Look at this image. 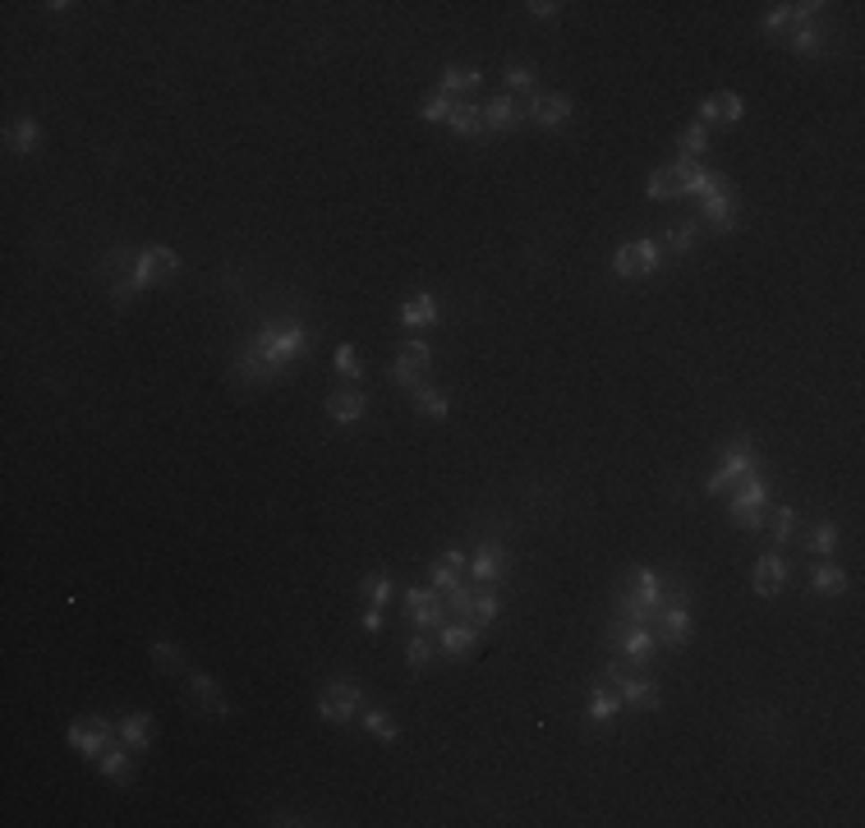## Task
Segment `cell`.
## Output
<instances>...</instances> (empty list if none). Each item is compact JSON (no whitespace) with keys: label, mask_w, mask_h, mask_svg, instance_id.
Here are the masks:
<instances>
[{"label":"cell","mask_w":865,"mask_h":828,"mask_svg":"<svg viewBox=\"0 0 865 828\" xmlns=\"http://www.w3.org/2000/svg\"><path fill=\"white\" fill-rule=\"evenodd\" d=\"M175 272H180L175 249H166V244H152V249H143V253H139V263H134V285L143 291V285H152V281H166V276H175Z\"/></svg>","instance_id":"obj_8"},{"label":"cell","mask_w":865,"mask_h":828,"mask_svg":"<svg viewBox=\"0 0 865 828\" xmlns=\"http://www.w3.org/2000/svg\"><path fill=\"white\" fill-rule=\"evenodd\" d=\"M686 194H695V199L704 203V199H714V194H727V180H723V175H714V171L691 166V184H686Z\"/></svg>","instance_id":"obj_26"},{"label":"cell","mask_w":865,"mask_h":828,"mask_svg":"<svg viewBox=\"0 0 865 828\" xmlns=\"http://www.w3.org/2000/svg\"><path fill=\"white\" fill-rule=\"evenodd\" d=\"M617 709H622V695L603 681V686L594 690V699H589V718H613Z\"/></svg>","instance_id":"obj_35"},{"label":"cell","mask_w":865,"mask_h":828,"mask_svg":"<svg viewBox=\"0 0 865 828\" xmlns=\"http://www.w3.org/2000/svg\"><path fill=\"white\" fill-rule=\"evenodd\" d=\"M686 635H691V613H686V603H663V613L654 617V640L667 645V649H677Z\"/></svg>","instance_id":"obj_10"},{"label":"cell","mask_w":865,"mask_h":828,"mask_svg":"<svg viewBox=\"0 0 865 828\" xmlns=\"http://www.w3.org/2000/svg\"><path fill=\"white\" fill-rule=\"evenodd\" d=\"M787 46H792L796 55H815V51H819V33H815V28H796V33L787 38Z\"/></svg>","instance_id":"obj_41"},{"label":"cell","mask_w":865,"mask_h":828,"mask_svg":"<svg viewBox=\"0 0 865 828\" xmlns=\"http://www.w3.org/2000/svg\"><path fill=\"white\" fill-rule=\"evenodd\" d=\"M437 317V300L433 295H414V300H405V308H401V323L405 327H424V323H433Z\"/></svg>","instance_id":"obj_27"},{"label":"cell","mask_w":865,"mask_h":828,"mask_svg":"<svg viewBox=\"0 0 865 828\" xmlns=\"http://www.w3.org/2000/svg\"><path fill=\"white\" fill-rule=\"evenodd\" d=\"M530 120L543 124V130H557V124L571 120V97H562V92H539L530 102Z\"/></svg>","instance_id":"obj_13"},{"label":"cell","mask_w":865,"mask_h":828,"mask_svg":"<svg viewBox=\"0 0 865 828\" xmlns=\"http://www.w3.org/2000/svg\"><path fill=\"white\" fill-rule=\"evenodd\" d=\"M304 345H309V341H304V327L291 323V317H281V323H267L259 336H253V350H259V355L272 364V373H276L281 364H291Z\"/></svg>","instance_id":"obj_1"},{"label":"cell","mask_w":865,"mask_h":828,"mask_svg":"<svg viewBox=\"0 0 865 828\" xmlns=\"http://www.w3.org/2000/svg\"><path fill=\"white\" fill-rule=\"evenodd\" d=\"M428 364H433V350H428L424 341H405V350L392 359V368H387V373H392L396 382H405V387H414V382H420V373H424Z\"/></svg>","instance_id":"obj_11"},{"label":"cell","mask_w":865,"mask_h":828,"mask_svg":"<svg viewBox=\"0 0 865 828\" xmlns=\"http://www.w3.org/2000/svg\"><path fill=\"white\" fill-rule=\"evenodd\" d=\"M506 88H511V92H530V88H534V70H530V65H511V70H506Z\"/></svg>","instance_id":"obj_45"},{"label":"cell","mask_w":865,"mask_h":828,"mask_svg":"<svg viewBox=\"0 0 865 828\" xmlns=\"http://www.w3.org/2000/svg\"><path fill=\"white\" fill-rule=\"evenodd\" d=\"M442 649L452 654V658L474 654V626H446V630H442Z\"/></svg>","instance_id":"obj_29"},{"label":"cell","mask_w":865,"mask_h":828,"mask_svg":"<svg viewBox=\"0 0 865 828\" xmlns=\"http://www.w3.org/2000/svg\"><path fill=\"white\" fill-rule=\"evenodd\" d=\"M364 727L373 731V737H382V741H396V722L387 714H377V709H364Z\"/></svg>","instance_id":"obj_40"},{"label":"cell","mask_w":865,"mask_h":828,"mask_svg":"<svg viewBox=\"0 0 865 828\" xmlns=\"http://www.w3.org/2000/svg\"><path fill=\"white\" fill-rule=\"evenodd\" d=\"M446 608L461 613L470 626H488V621L497 617V594H493L488 585H479V589L456 585V589H452V603H446Z\"/></svg>","instance_id":"obj_3"},{"label":"cell","mask_w":865,"mask_h":828,"mask_svg":"<svg viewBox=\"0 0 865 828\" xmlns=\"http://www.w3.org/2000/svg\"><path fill=\"white\" fill-rule=\"evenodd\" d=\"M414 410L424 414V419H446V396L442 392H433V387H414Z\"/></svg>","instance_id":"obj_31"},{"label":"cell","mask_w":865,"mask_h":828,"mask_svg":"<svg viewBox=\"0 0 865 828\" xmlns=\"http://www.w3.org/2000/svg\"><path fill=\"white\" fill-rule=\"evenodd\" d=\"M686 184H691V166H686V162H677V166H658V171L649 175V199H682Z\"/></svg>","instance_id":"obj_14"},{"label":"cell","mask_w":865,"mask_h":828,"mask_svg":"<svg viewBox=\"0 0 865 828\" xmlns=\"http://www.w3.org/2000/svg\"><path fill=\"white\" fill-rule=\"evenodd\" d=\"M484 124H488L493 134H511V130L521 124V106L511 102V97H493V102L484 106Z\"/></svg>","instance_id":"obj_20"},{"label":"cell","mask_w":865,"mask_h":828,"mask_svg":"<svg viewBox=\"0 0 865 828\" xmlns=\"http://www.w3.org/2000/svg\"><path fill=\"white\" fill-rule=\"evenodd\" d=\"M364 410H369L364 392H332V396H327V414H332L336 424H355V419H364Z\"/></svg>","instance_id":"obj_19"},{"label":"cell","mask_w":865,"mask_h":828,"mask_svg":"<svg viewBox=\"0 0 865 828\" xmlns=\"http://www.w3.org/2000/svg\"><path fill=\"white\" fill-rule=\"evenodd\" d=\"M742 97H736V92H723V97H709V102H704L700 106V120H727V124H736V120H742Z\"/></svg>","instance_id":"obj_24"},{"label":"cell","mask_w":865,"mask_h":828,"mask_svg":"<svg viewBox=\"0 0 865 828\" xmlns=\"http://www.w3.org/2000/svg\"><path fill=\"white\" fill-rule=\"evenodd\" d=\"M194 695L203 699L212 714H231V705H226V695H221V686H216L212 677H203V672H194Z\"/></svg>","instance_id":"obj_33"},{"label":"cell","mask_w":865,"mask_h":828,"mask_svg":"<svg viewBox=\"0 0 865 828\" xmlns=\"http://www.w3.org/2000/svg\"><path fill=\"white\" fill-rule=\"evenodd\" d=\"M405 658H410V667H424L433 658V640H428V635H414L410 649H405Z\"/></svg>","instance_id":"obj_43"},{"label":"cell","mask_w":865,"mask_h":828,"mask_svg":"<svg viewBox=\"0 0 865 828\" xmlns=\"http://www.w3.org/2000/svg\"><path fill=\"white\" fill-rule=\"evenodd\" d=\"M98 769H102L106 778H124V773H130V759H124V746H106V750L98 755Z\"/></svg>","instance_id":"obj_38"},{"label":"cell","mask_w":865,"mask_h":828,"mask_svg":"<svg viewBox=\"0 0 865 828\" xmlns=\"http://www.w3.org/2000/svg\"><path fill=\"white\" fill-rule=\"evenodd\" d=\"M446 124H452L456 134H470V139L488 130V124H484V111L470 106V102H456V106H452V115H446Z\"/></svg>","instance_id":"obj_25"},{"label":"cell","mask_w":865,"mask_h":828,"mask_svg":"<svg viewBox=\"0 0 865 828\" xmlns=\"http://www.w3.org/2000/svg\"><path fill=\"white\" fill-rule=\"evenodd\" d=\"M525 10H530L534 19H557V10H562V5H553V0H530Z\"/></svg>","instance_id":"obj_48"},{"label":"cell","mask_w":865,"mask_h":828,"mask_svg":"<svg viewBox=\"0 0 865 828\" xmlns=\"http://www.w3.org/2000/svg\"><path fill=\"white\" fill-rule=\"evenodd\" d=\"M38 143H42V130H38V120H28V115L14 120L10 130H5V148L10 152H33Z\"/></svg>","instance_id":"obj_22"},{"label":"cell","mask_w":865,"mask_h":828,"mask_svg":"<svg viewBox=\"0 0 865 828\" xmlns=\"http://www.w3.org/2000/svg\"><path fill=\"white\" fill-rule=\"evenodd\" d=\"M658 244L654 240H631V244H622L617 249V258H613V267H617V276H645V272H654L658 267Z\"/></svg>","instance_id":"obj_9"},{"label":"cell","mask_w":865,"mask_h":828,"mask_svg":"<svg viewBox=\"0 0 865 828\" xmlns=\"http://www.w3.org/2000/svg\"><path fill=\"white\" fill-rule=\"evenodd\" d=\"M783 580H787V566H783V557L778 553H764L759 562H755V576H751V585H755V594H778L783 589Z\"/></svg>","instance_id":"obj_17"},{"label":"cell","mask_w":865,"mask_h":828,"mask_svg":"<svg viewBox=\"0 0 865 828\" xmlns=\"http://www.w3.org/2000/svg\"><path fill=\"white\" fill-rule=\"evenodd\" d=\"M428 570H433V585H437V589H446V594H452L456 585H465V570H470V557H465V553H442V557H437V562H433Z\"/></svg>","instance_id":"obj_16"},{"label":"cell","mask_w":865,"mask_h":828,"mask_svg":"<svg viewBox=\"0 0 865 828\" xmlns=\"http://www.w3.org/2000/svg\"><path fill=\"white\" fill-rule=\"evenodd\" d=\"M235 377H244V382H267L272 377V364L253 350V341L249 345H240V355H235Z\"/></svg>","instance_id":"obj_21"},{"label":"cell","mask_w":865,"mask_h":828,"mask_svg":"<svg viewBox=\"0 0 865 828\" xmlns=\"http://www.w3.org/2000/svg\"><path fill=\"white\" fill-rule=\"evenodd\" d=\"M502 570H506V548L493 544V538H488V544H479V553L470 557V576L474 580H497Z\"/></svg>","instance_id":"obj_15"},{"label":"cell","mask_w":865,"mask_h":828,"mask_svg":"<svg viewBox=\"0 0 865 828\" xmlns=\"http://www.w3.org/2000/svg\"><path fill=\"white\" fill-rule=\"evenodd\" d=\"M742 493L732 497V520L736 525H746V529H759L764 525V502H768V484L759 479V469H751L742 484H736Z\"/></svg>","instance_id":"obj_2"},{"label":"cell","mask_w":865,"mask_h":828,"mask_svg":"<svg viewBox=\"0 0 865 828\" xmlns=\"http://www.w3.org/2000/svg\"><path fill=\"white\" fill-rule=\"evenodd\" d=\"M764 525H768V534H774V544H792V534H796V511H792V506H774Z\"/></svg>","instance_id":"obj_30"},{"label":"cell","mask_w":865,"mask_h":828,"mask_svg":"<svg viewBox=\"0 0 865 828\" xmlns=\"http://www.w3.org/2000/svg\"><path fill=\"white\" fill-rule=\"evenodd\" d=\"M613 645H617V658H626V663H645L649 654H654V626H640V621H622L617 617V626H613Z\"/></svg>","instance_id":"obj_6"},{"label":"cell","mask_w":865,"mask_h":828,"mask_svg":"<svg viewBox=\"0 0 865 828\" xmlns=\"http://www.w3.org/2000/svg\"><path fill=\"white\" fill-rule=\"evenodd\" d=\"M115 722H106V718H79V722H70V746L79 750V755H88V759H98L106 746H111V737H115Z\"/></svg>","instance_id":"obj_7"},{"label":"cell","mask_w":865,"mask_h":828,"mask_svg":"<svg viewBox=\"0 0 865 828\" xmlns=\"http://www.w3.org/2000/svg\"><path fill=\"white\" fill-rule=\"evenodd\" d=\"M663 244H667L672 253H686V249L695 244V221H672L667 235H663Z\"/></svg>","instance_id":"obj_36"},{"label":"cell","mask_w":865,"mask_h":828,"mask_svg":"<svg viewBox=\"0 0 865 828\" xmlns=\"http://www.w3.org/2000/svg\"><path fill=\"white\" fill-rule=\"evenodd\" d=\"M405 608H410V617H414V626H420V630H433L446 617V603L433 589H410L405 594Z\"/></svg>","instance_id":"obj_12"},{"label":"cell","mask_w":865,"mask_h":828,"mask_svg":"<svg viewBox=\"0 0 865 828\" xmlns=\"http://www.w3.org/2000/svg\"><path fill=\"white\" fill-rule=\"evenodd\" d=\"M806 548H810L815 557H828L833 548H838V525H828V520H824V525H819V529L806 538Z\"/></svg>","instance_id":"obj_39"},{"label":"cell","mask_w":865,"mask_h":828,"mask_svg":"<svg viewBox=\"0 0 865 828\" xmlns=\"http://www.w3.org/2000/svg\"><path fill=\"white\" fill-rule=\"evenodd\" d=\"M336 368L350 373V377H360V355H355L350 345H341V350H336Z\"/></svg>","instance_id":"obj_46"},{"label":"cell","mask_w":865,"mask_h":828,"mask_svg":"<svg viewBox=\"0 0 865 828\" xmlns=\"http://www.w3.org/2000/svg\"><path fill=\"white\" fill-rule=\"evenodd\" d=\"M479 83H484V79H479V70H470V65H452V70L442 74V88L446 92H474Z\"/></svg>","instance_id":"obj_34"},{"label":"cell","mask_w":865,"mask_h":828,"mask_svg":"<svg viewBox=\"0 0 865 828\" xmlns=\"http://www.w3.org/2000/svg\"><path fill=\"white\" fill-rule=\"evenodd\" d=\"M120 741L134 746V750H148L152 746V714H130L120 722Z\"/></svg>","instance_id":"obj_23"},{"label":"cell","mask_w":865,"mask_h":828,"mask_svg":"<svg viewBox=\"0 0 865 828\" xmlns=\"http://www.w3.org/2000/svg\"><path fill=\"white\" fill-rule=\"evenodd\" d=\"M364 705V690L355 681H327L323 695H318V714H323L327 722H345V718H355Z\"/></svg>","instance_id":"obj_4"},{"label":"cell","mask_w":865,"mask_h":828,"mask_svg":"<svg viewBox=\"0 0 865 828\" xmlns=\"http://www.w3.org/2000/svg\"><path fill=\"white\" fill-rule=\"evenodd\" d=\"M751 469H755V452H751V442H732V447L723 452V465L714 469V479H709V488H704V493H727V488L742 484Z\"/></svg>","instance_id":"obj_5"},{"label":"cell","mask_w":865,"mask_h":828,"mask_svg":"<svg viewBox=\"0 0 865 828\" xmlns=\"http://www.w3.org/2000/svg\"><path fill=\"white\" fill-rule=\"evenodd\" d=\"M152 658H157V667H166V672L184 667V654H180L175 645H152Z\"/></svg>","instance_id":"obj_44"},{"label":"cell","mask_w":865,"mask_h":828,"mask_svg":"<svg viewBox=\"0 0 865 828\" xmlns=\"http://www.w3.org/2000/svg\"><path fill=\"white\" fill-rule=\"evenodd\" d=\"M360 598L369 603V608H382V603L392 598V580L382 576V570H373V576H364V580H360Z\"/></svg>","instance_id":"obj_32"},{"label":"cell","mask_w":865,"mask_h":828,"mask_svg":"<svg viewBox=\"0 0 865 828\" xmlns=\"http://www.w3.org/2000/svg\"><path fill=\"white\" fill-rule=\"evenodd\" d=\"M815 589H819V594H843V589H847V576H843L838 566L819 562V566H815Z\"/></svg>","instance_id":"obj_37"},{"label":"cell","mask_w":865,"mask_h":828,"mask_svg":"<svg viewBox=\"0 0 865 828\" xmlns=\"http://www.w3.org/2000/svg\"><path fill=\"white\" fill-rule=\"evenodd\" d=\"M704 221H714V226L732 231V221H736V203H732V189H727V194H714V199H704Z\"/></svg>","instance_id":"obj_28"},{"label":"cell","mask_w":865,"mask_h":828,"mask_svg":"<svg viewBox=\"0 0 865 828\" xmlns=\"http://www.w3.org/2000/svg\"><path fill=\"white\" fill-rule=\"evenodd\" d=\"M815 10H819V5H774V10L764 14V33H787V28L796 33V28H806V19H810Z\"/></svg>","instance_id":"obj_18"},{"label":"cell","mask_w":865,"mask_h":828,"mask_svg":"<svg viewBox=\"0 0 865 828\" xmlns=\"http://www.w3.org/2000/svg\"><path fill=\"white\" fill-rule=\"evenodd\" d=\"M704 148H709V134H704V124H691V130L682 134V156H700Z\"/></svg>","instance_id":"obj_42"},{"label":"cell","mask_w":865,"mask_h":828,"mask_svg":"<svg viewBox=\"0 0 865 828\" xmlns=\"http://www.w3.org/2000/svg\"><path fill=\"white\" fill-rule=\"evenodd\" d=\"M452 106L456 102H446V97H428L424 102V120H446V115H452Z\"/></svg>","instance_id":"obj_47"}]
</instances>
